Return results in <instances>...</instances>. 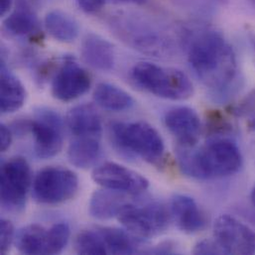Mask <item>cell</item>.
Returning <instances> with one entry per match:
<instances>
[{"label":"cell","mask_w":255,"mask_h":255,"mask_svg":"<svg viewBox=\"0 0 255 255\" xmlns=\"http://www.w3.org/2000/svg\"><path fill=\"white\" fill-rule=\"evenodd\" d=\"M251 41H252V43H253V46H254V48H255V34H253V35H251Z\"/></svg>","instance_id":"836d02e7"},{"label":"cell","mask_w":255,"mask_h":255,"mask_svg":"<svg viewBox=\"0 0 255 255\" xmlns=\"http://www.w3.org/2000/svg\"><path fill=\"white\" fill-rule=\"evenodd\" d=\"M0 183L2 207L11 212L22 211L31 187V169L27 160L16 156L4 162Z\"/></svg>","instance_id":"ba28073f"},{"label":"cell","mask_w":255,"mask_h":255,"mask_svg":"<svg viewBox=\"0 0 255 255\" xmlns=\"http://www.w3.org/2000/svg\"><path fill=\"white\" fill-rule=\"evenodd\" d=\"M0 110L2 114H12L21 109L26 101V90L21 81L1 63Z\"/></svg>","instance_id":"ac0fdd59"},{"label":"cell","mask_w":255,"mask_h":255,"mask_svg":"<svg viewBox=\"0 0 255 255\" xmlns=\"http://www.w3.org/2000/svg\"><path fill=\"white\" fill-rule=\"evenodd\" d=\"M14 240V228L11 222L2 219L0 222V254L5 255Z\"/></svg>","instance_id":"4316f807"},{"label":"cell","mask_w":255,"mask_h":255,"mask_svg":"<svg viewBox=\"0 0 255 255\" xmlns=\"http://www.w3.org/2000/svg\"><path fill=\"white\" fill-rule=\"evenodd\" d=\"M28 127L34 136V152L40 159H49L63 148L64 123L61 116L50 109H40Z\"/></svg>","instance_id":"9c48e42d"},{"label":"cell","mask_w":255,"mask_h":255,"mask_svg":"<svg viewBox=\"0 0 255 255\" xmlns=\"http://www.w3.org/2000/svg\"><path fill=\"white\" fill-rule=\"evenodd\" d=\"M252 202H253V205L255 208V186L253 192H252Z\"/></svg>","instance_id":"d6a6232c"},{"label":"cell","mask_w":255,"mask_h":255,"mask_svg":"<svg viewBox=\"0 0 255 255\" xmlns=\"http://www.w3.org/2000/svg\"><path fill=\"white\" fill-rule=\"evenodd\" d=\"M128 194L105 189L96 191L90 201V215L99 221L111 220L118 217L122 210L129 204Z\"/></svg>","instance_id":"e0dca14e"},{"label":"cell","mask_w":255,"mask_h":255,"mask_svg":"<svg viewBox=\"0 0 255 255\" xmlns=\"http://www.w3.org/2000/svg\"><path fill=\"white\" fill-rule=\"evenodd\" d=\"M115 144L130 156H138L153 165H160L165 156V144L160 133L144 122L116 123L112 126Z\"/></svg>","instance_id":"277c9868"},{"label":"cell","mask_w":255,"mask_h":255,"mask_svg":"<svg viewBox=\"0 0 255 255\" xmlns=\"http://www.w3.org/2000/svg\"><path fill=\"white\" fill-rule=\"evenodd\" d=\"M3 25L10 35L25 37L37 32L39 21L29 8L19 7L5 18Z\"/></svg>","instance_id":"cb8c5ba5"},{"label":"cell","mask_w":255,"mask_h":255,"mask_svg":"<svg viewBox=\"0 0 255 255\" xmlns=\"http://www.w3.org/2000/svg\"><path fill=\"white\" fill-rule=\"evenodd\" d=\"M12 143V133L11 130L4 125L0 127V150L5 152Z\"/></svg>","instance_id":"4dcf8cb0"},{"label":"cell","mask_w":255,"mask_h":255,"mask_svg":"<svg viewBox=\"0 0 255 255\" xmlns=\"http://www.w3.org/2000/svg\"><path fill=\"white\" fill-rule=\"evenodd\" d=\"M164 123L180 147L197 145L201 134V120L193 109L188 107L174 108L167 112Z\"/></svg>","instance_id":"4fadbf2b"},{"label":"cell","mask_w":255,"mask_h":255,"mask_svg":"<svg viewBox=\"0 0 255 255\" xmlns=\"http://www.w3.org/2000/svg\"><path fill=\"white\" fill-rule=\"evenodd\" d=\"M47 32L56 40L63 43L74 42L80 33L77 20L70 14L55 9L48 12L44 19Z\"/></svg>","instance_id":"ffe728a7"},{"label":"cell","mask_w":255,"mask_h":255,"mask_svg":"<svg viewBox=\"0 0 255 255\" xmlns=\"http://www.w3.org/2000/svg\"><path fill=\"white\" fill-rule=\"evenodd\" d=\"M118 219L128 233L138 239H149L164 233L172 220L170 209L160 203L141 206L129 203Z\"/></svg>","instance_id":"52a82bcc"},{"label":"cell","mask_w":255,"mask_h":255,"mask_svg":"<svg viewBox=\"0 0 255 255\" xmlns=\"http://www.w3.org/2000/svg\"><path fill=\"white\" fill-rule=\"evenodd\" d=\"M250 1H251L252 3H254V4L255 5V0H250Z\"/></svg>","instance_id":"8d00e7d4"},{"label":"cell","mask_w":255,"mask_h":255,"mask_svg":"<svg viewBox=\"0 0 255 255\" xmlns=\"http://www.w3.org/2000/svg\"><path fill=\"white\" fill-rule=\"evenodd\" d=\"M81 54L89 66L102 72L112 71L116 65V51L113 44L95 33H90L84 38Z\"/></svg>","instance_id":"9a60e30c"},{"label":"cell","mask_w":255,"mask_h":255,"mask_svg":"<svg viewBox=\"0 0 255 255\" xmlns=\"http://www.w3.org/2000/svg\"><path fill=\"white\" fill-rule=\"evenodd\" d=\"M111 24L125 41L145 54L163 57L172 51V41L152 23L137 15H115Z\"/></svg>","instance_id":"5b68a950"},{"label":"cell","mask_w":255,"mask_h":255,"mask_svg":"<svg viewBox=\"0 0 255 255\" xmlns=\"http://www.w3.org/2000/svg\"><path fill=\"white\" fill-rule=\"evenodd\" d=\"M178 159L187 176L210 180L232 176L239 172L243 156L238 145L226 138L213 139L200 148L180 147Z\"/></svg>","instance_id":"7a4b0ae2"},{"label":"cell","mask_w":255,"mask_h":255,"mask_svg":"<svg viewBox=\"0 0 255 255\" xmlns=\"http://www.w3.org/2000/svg\"><path fill=\"white\" fill-rule=\"evenodd\" d=\"M242 114L250 119L255 128V93L247 99L246 103H244L242 107Z\"/></svg>","instance_id":"f546056e"},{"label":"cell","mask_w":255,"mask_h":255,"mask_svg":"<svg viewBox=\"0 0 255 255\" xmlns=\"http://www.w3.org/2000/svg\"><path fill=\"white\" fill-rule=\"evenodd\" d=\"M131 78L142 90L162 99L184 101L194 94L190 78L178 69L142 62L133 67Z\"/></svg>","instance_id":"3957f363"},{"label":"cell","mask_w":255,"mask_h":255,"mask_svg":"<svg viewBox=\"0 0 255 255\" xmlns=\"http://www.w3.org/2000/svg\"><path fill=\"white\" fill-rule=\"evenodd\" d=\"M119 1H122V2H127V1H129V0H119Z\"/></svg>","instance_id":"d590c367"},{"label":"cell","mask_w":255,"mask_h":255,"mask_svg":"<svg viewBox=\"0 0 255 255\" xmlns=\"http://www.w3.org/2000/svg\"><path fill=\"white\" fill-rule=\"evenodd\" d=\"M195 255H225L216 241L204 240L199 242L193 251Z\"/></svg>","instance_id":"83f0119b"},{"label":"cell","mask_w":255,"mask_h":255,"mask_svg":"<svg viewBox=\"0 0 255 255\" xmlns=\"http://www.w3.org/2000/svg\"><path fill=\"white\" fill-rule=\"evenodd\" d=\"M214 236L225 255L255 254V231L229 215L217 219Z\"/></svg>","instance_id":"30bf717a"},{"label":"cell","mask_w":255,"mask_h":255,"mask_svg":"<svg viewBox=\"0 0 255 255\" xmlns=\"http://www.w3.org/2000/svg\"><path fill=\"white\" fill-rule=\"evenodd\" d=\"M75 251L78 255H108V251L99 231H83L75 240Z\"/></svg>","instance_id":"d4e9b609"},{"label":"cell","mask_w":255,"mask_h":255,"mask_svg":"<svg viewBox=\"0 0 255 255\" xmlns=\"http://www.w3.org/2000/svg\"><path fill=\"white\" fill-rule=\"evenodd\" d=\"M216 1H218L220 3H227V2H229V0H216Z\"/></svg>","instance_id":"e575fe53"},{"label":"cell","mask_w":255,"mask_h":255,"mask_svg":"<svg viewBox=\"0 0 255 255\" xmlns=\"http://www.w3.org/2000/svg\"><path fill=\"white\" fill-rule=\"evenodd\" d=\"M79 7L88 14L100 12L106 5V0H77Z\"/></svg>","instance_id":"f1b7e54d"},{"label":"cell","mask_w":255,"mask_h":255,"mask_svg":"<svg viewBox=\"0 0 255 255\" xmlns=\"http://www.w3.org/2000/svg\"><path fill=\"white\" fill-rule=\"evenodd\" d=\"M12 2L13 0H0V15L4 16L6 15L11 7H12Z\"/></svg>","instance_id":"1f68e13d"},{"label":"cell","mask_w":255,"mask_h":255,"mask_svg":"<svg viewBox=\"0 0 255 255\" xmlns=\"http://www.w3.org/2000/svg\"><path fill=\"white\" fill-rule=\"evenodd\" d=\"M67 127L76 137H100L102 121L97 110L88 104L73 108L67 115Z\"/></svg>","instance_id":"2e32d148"},{"label":"cell","mask_w":255,"mask_h":255,"mask_svg":"<svg viewBox=\"0 0 255 255\" xmlns=\"http://www.w3.org/2000/svg\"><path fill=\"white\" fill-rule=\"evenodd\" d=\"M188 59L196 77L214 95L231 92L238 79L237 57L221 33L208 31L196 37Z\"/></svg>","instance_id":"6da1fadb"},{"label":"cell","mask_w":255,"mask_h":255,"mask_svg":"<svg viewBox=\"0 0 255 255\" xmlns=\"http://www.w3.org/2000/svg\"><path fill=\"white\" fill-rule=\"evenodd\" d=\"M48 230L33 224L21 229L15 239L16 249L23 255H47Z\"/></svg>","instance_id":"7402d4cb"},{"label":"cell","mask_w":255,"mask_h":255,"mask_svg":"<svg viewBox=\"0 0 255 255\" xmlns=\"http://www.w3.org/2000/svg\"><path fill=\"white\" fill-rule=\"evenodd\" d=\"M94 100L99 107L109 112H125L134 106L131 95L122 88L109 83H101L97 86Z\"/></svg>","instance_id":"44dd1931"},{"label":"cell","mask_w":255,"mask_h":255,"mask_svg":"<svg viewBox=\"0 0 255 255\" xmlns=\"http://www.w3.org/2000/svg\"><path fill=\"white\" fill-rule=\"evenodd\" d=\"M71 236V229L66 223H58L48 230L47 255L61 254L67 247Z\"/></svg>","instance_id":"484cf974"},{"label":"cell","mask_w":255,"mask_h":255,"mask_svg":"<svg viewBox=\"0 0 255 255\" xmlns=\"http://www.w3.org/2000/svg\"><path fill=\"white\" fill-rule=\"evenodd\" d=\"M92 177L104 189L130 196L139 195L149 187V181L140 173L115 162H107L97 167Z\"/></svg>","instance_id":"8fae6325"},{"label":"cell","mask_w":255,"mask_h":255,"mask_svg":"<svg viewBox=\"0 0 255 255\" xmlns=\"http://www.w3.org/2000/svg\"><path fill=\"white\" fill-rule=\"evenodd\" d=\"M106 245L108 255H133L139 247V239L128 232L117 228L101 227L97 229Z\"/></svg>","instance_id":"603a6c76"},{"label":"cell","mask_w":255,"mask_h":255,"mask_svg":"<svg viewBox=\"0 0 255 255\" xmlns=\"http://www.w3.org/2000/svg\"><path fill=\"white\" fill-rule=\"evenodd\" d=\"M171 218L179 230L186 234H196L205 229L207 220L197 202L187 195H176L170 206Z\"/></svg>","instance_id":"5bb4252c"},{"label":"cell","mask_w":255,"mask_h":255,"mask_svg":"<svg viewBox=\"0 0 255 255\" xmlns=\"http://www.w3.org/2000/svg\"><path fill=\"white\" fill-rule=\"evenodd\" d=\"M102 155L99 137H77L69 146L68 159L80 169H88L96 164Z\"/></svg>","instance_id":"d6986e66"},{"label":"cell","mask_w":255,"mask_h":255,"mask_svg":"<svg viewBox=\"0 0 255 255\" xmlns=\"http://www.w3.org/2000/svg\"><path fill=\"white\" fill-rule=\"evenodd\" d=\"M79 187L80 181L74 171L61 166H49L36 175L33 195L40 204L59 205L73 199Z\"/></svg>","instance_id":"8992f818"},{"label":"cell","mask_w":255,"mask_h":255,"mask_svg":"<svg viewBox=\"0 0 255 255\" xmlns=\"http://www.w3.org/2000/svg\"><path fill=\"white\" fill-rule=\"evenodd\" d=\"M92 80L89 73L78 63L67 60L52 82V94L61 102H72L87 94Z\"/></svg>","instance_id":"7c38bea8"}]
</instances>
